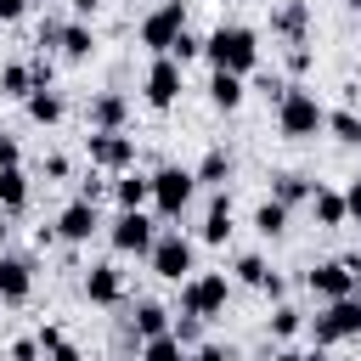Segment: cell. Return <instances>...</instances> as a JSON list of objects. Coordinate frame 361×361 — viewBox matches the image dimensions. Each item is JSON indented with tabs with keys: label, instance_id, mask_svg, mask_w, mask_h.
I'll return each mask as SVG.
<instances>
[{
	"label": "cell",
	"instance_id": "obj_49",
	"mask_svg": "<svg viewBox=\"0 0 361 361\" xmlns=\"http://www.w3.org/2000/svg\"><path fill=\"white\" fill-rule=\"evenodd\" d=\"M355 299H361V282H355Z\"/></svg>",
	"mask_w": 361,
	"mask_h": 361
},
{
	"label": "cell",
	"instance_id": "obj_22",
	"mask_svg": "<svg viewBox=\"0 0 361 361\" xmlns=\"http://www.w3.org/2000/svg\"><path fill=\"white\" fill-rule=\"evenodd\" d=\"M243 96H248V90H243V79H237V73H214V79H209V102H214L220 113H237V107H243Z\"/></svg>",
	"mask_w": 361,
	"mask_h": 361
},
{
	"label": "cell",
	"instance_id": "obj_34",
	"mask_svg": "<svg viewBox=\"0 0 361 361\" xmlns=\"http://www.w3.org/2000/svg\"><path fill=\"white\" fill-rule=\"evenodd\" d=\"M169 333H175L186 350H197V333H203V322H197V316H180V322H169Z\"/></svg>",
	"mask_w": 361,
	"mask_h": 361
},
{
	"label": "cell",
	"instance_id": "obj_9",
	"mask_svg": "<svg viewBox=\"0 0 361 361\" xmlns=\"http://www.w3.org/2000/svg\"><path fill=\"white\" fill-rule=\"evenodd\" d=\"M355 282H361V276H355L344 259H322V265H310V271H305V288H310L316 299H327V305H333V299H350V293H355Z\"/></svg>",
	"mask_w": 361,
	"mask_h": 361
},
{
	"label": "cell",
	"instance_id": "obj_6",
	"mask_svg": "<svg viewBox=\"0 0 361 361\" xmlns=\"http://www.w3.org/2000/svg\"><path fill=\"white\" fill-rule=\"evenodd\" d=\"M180 28H186V0H158V6L141 17V45L164 56V51L175 45V34H180Z\"/></svg>",
	"mask_w": 361,
	"mask_h": 361
},
{
	"label": "cell",
	"instance_id": "obj_19",
	"mask_svg": "<svg viewBox=\"0 0 361 361\" xmlns=\"http://www.w3.org/2000/svg\"><path fill=\"white\" fill-rule=\"evenodd\" d=\"M158 333H169V310H164V305H152V299H141V305H135V316H130V338H135V344H147V338H158Z\"/></svg>",
	"mask_w": 361,
	"mask_h": 361
},
{
	"label": "cell",
	"instance_id": "obj_30",
	"mask_svg": "<svg viewBox=\"0 0 361 361\" xmlns=\"http://www.w3.org/2000/svg\"><path fill=\"white\" fill-rule=\"evenodd\" d=\"M28 118H34V124H56V118H62V96H56V90H34V96H28Z\"/></svg>",
	"mask_w": 361,
	"mask_h": 361
},
{
	"label": "cell",
	"instance_id": "obj_12",
	"mask_svg": "<svg viewBox=\"0 0 361 361\" xmlns=\"http://www.w3.org/2000/svg\"><path fill=\"white\" fill-rule=\"evenodd\" d=\"M271 34H282V45H310V0H282L271 11Z\"/></svg>",
	"mask_w": 361,
	"mask_h": 361
},
{
	"label": "cell",
	"instance_id": "obj_20",
	"mask_svg": "<svg viewBox=\"0 0 361 361\" xmlns=\"http://www.w3.org/2000/svg\"><path fill=\"white\" fill-rule=\"evenodd\" d=\"M192 180H197V186L226 192V180H231V152H226V147H209V152H203V164L192 169Z\"/></svg>",
	"mask_w": 361,
	"mask_h": 361
},
{
	"label": "cell",
	"instance_id": "obj_21",
	"mask_svg": "<svg viewBox=\"0 0 361 361\" xmlns=\"http://www.w3.org/2000/svg\"><path fill=\"white\" fill-rule=\"evenodd\" d=\"M0 96L28 102V96H34V62H6V68H0Z\"/></svg>",
	"mask_w": 361,
	"mask_h": 361
},
{
	"label": "cell",
	"instance_id": "obj_13",
	"mask_svg": "<svg viewBox=\"0 0 361 361\" xmlns=\"http://www.w3.org/2000/svg\"><path fill=\"white\" fill-rule=\"evenodd\" d=\"M96 231H102V214H96V203H79V197H73V203L56 214V237H62V243H90Z\"/></svg>",
	"mask_w": 361,
	"mask_h": 361
},
{
	"label": "cell",
	"instance_id": "obj_18",
	"mask_svg": "<svg viewBox=\"0 0 361 361\" xmlns=\"http://www.w3.org/2000/svg\"><path fill=\"white\" fill-rule=\"evenodd\" d=\"M113 203H118V209H141V203H152V175H135V169L113 175Z\"/></svg>",
	"mask_w": 361,
	"mask_h": 361
},
{
	"label": "cell",
	"instance_id": "obj_7",
	"mask_svg": "<svg viewBox=\"0 0 361 361\" xmlns=\"http://www.w3.org/2000/svg\"><path fill=\"white\" fill-rule=\"evenodd\" d=\"M361 333V299L350 293V299H333L316 322H310V338H316V350L322 344H338V338H355Z\"/></svg>",
	"mask_w": 361,
	"mask_h": 361
},
{
	"label": "cell",
	"instance_id": "obj_35",
	"mask_svg": "<svg viewBox=\"0 0 361 361\" xmlns=\"http://www.w3.org/2000/svg\"><path fill=\"white\" fill-rule=\"evenodd\" d=\"M186 361H237V350L231 344H197V350H186Z\"/></svg>",
	"mask_w": 361,
	"mask_h": 361
},
{
	"label": "cell",
	"instance_id": "obj_31",
	"mask_svg": "<svg viewBox=\"0 0 361 361\" xmlns=\"http://www.w3.org/2000/svg\"><path fill=\"white\" fill-rule=\"evenodd\" d=\"M237 282H248V288H265V282H271V265H265L259 254H243V259H237Z\"/></svg>",
	"mask_w": 361,
	"mask_h": 361
},
{
	"label": "cell",
	"instance_id": "obj_47",
	"mask_svg": "<svg viewBox=\"0 0 361 361\" xmlns=\"http://www.w3.org/2000/svg\"><path fill=\"white\" fill-rule=\"evenodd\" d=\"M6 237H11V214H0V254H6Z\"/></svg>",
	"mask_w": 361,
	"mask_h": 361
},
{
	"label": "cell",
	"instance_id": "obj_43",
	"mask_svg": "<svg viewBox=\"0 0 361 361\" xmlns=\"http://www.w3.org/2000/svg\"><path fill=\"white\" fill-rule=\"evenodd\" d=\"M271 361H322V350H276Z\"/></svg>",
	"mask_w": 361,
	"mask_h": 361
},
{
	"label": "cell",
	"instance_id": "obj_10",
	"mask_svg": "<svg viewBox=\"0 0 361 361\" xmlns=\"http://www.w3.org/2000/svg\"><path fill=\"white\" fill-rule=\"evenodd\" d=\"M180 90H186V79H180V62L175 56H158L152 68H147V107H175L180 102Z\"/></svg>",
	"mask_w": 361,
	"mask_h": 361
},
{
	"label": "cell",
	"instance_id": "obj_46",
	"mask_svg": "<svg viewBox=\"0 0 361 361\" xmlns=\"http://www.w3.org/2000/svg\"><path fill=\"white\" fill-rule=\"evenodd\" d=\"M68 6H73V11H79V23H85V17H90V11H96V0H68Z\"/></svg>",
	"mask_w": 361,
	"mask_h": 361
},
{
	"label": "cell",
	"instance_id": "obj_24",
	"mask_svg": "<svg viewBox=\"0 0 361 361\" xmlns=\"http://www.w3.org/2000/svg\"><path fill=\"white\" fill-rule=\"evenodd\" d=\"M310 209H316V226H327V231L344 226V197H338L333 186H316V192H310Z\"/></svg>",
	"mask_w": 361,
	"mask_h": 361
},
{
	"label": "cell",
	"instance_id": "obj_44",
	"mask_svg": "<svg viewBox=\"0 0 361 361\" xmlns=\"http://www.w3.org/2000/svg\"><path fill=\"white\" fill-rule=\"evenodd\" d=\"M102 192H107V186H102V180H79V203H96V197H102Z\"/></svg>",
	"mask_w": 361,
	"mask_h": 361
},
{
	"label": "cell",
	"instance_id": "obj_23",
	"mask_svg": "<svg viewBox=\"0 0 361 361\" xmlns=\"http://www.w3.org/2000/svg\"><path fill=\"white\" fill-rule=\"evenodd\" d=\"M226 237H231V197L214 192V203L203 214V243H226Z\"/></svg>",
	"mask_w": 361,
	"mask_h": 361
},
{
	"label": "cell",
	"instance_id": "obj_17",
	"mask_svg": "<svg viewBox=\"0 0 361 361\" xmlns=\"http://www.w3.org/2000/svg\"><path fill=\"white\" fill-rule=\"evenodd\" d=\"M310 192H316V180H310V175H299V169H282V175H271V203H282V209H293V203H310Z\"/></svg>",
	"mask_w": 361,
	"mask_h": 361
},
{
	"label": "cell",
	"instance_id": "obj_42",
	"mask_svg": "<svg viewBox=\"0 0 361 361\" xmlns=\"http://www.w3.org/2000/svg\"><path fill=\"white\" fill-rule=\"evenodd\" d=\"M45 175H51V180H68V158L51 152V158H45Z\"/></svg>",
	"mask_w": 361,
	"mask_h": 361
},
{
	"label": "cell",
	"instance_id": "obj_45",
	"mask_svg": "<svg viewBox=\"0 0 361 361\" xmlns=\"http://www.w3.org/2000/svg\"><path fill=\"white\" fill-rule=\"evenodd\" d=\"M23 6H28V0H0V23H17V17H23Z\"/></svg>",
	"mask_w": 361,
	"mask_h": 361
},
{
	"label": "cell",
	"instance_id": "obj_14",
	"mask_svg": "<svg viewBox=\"0 0 361 361\" xmlns=\"http://www.w3.org/2000/svg\"><path fill=\"white\" fill-rule=\"evenodd\" d=\"M28 288H34V265L23 254H0V299L6 305H23Z\"/></svg>",
	"mask_w": 361,
	"mask_h": 361
},
{
	"label": "cell",
	"instance_id": "obj_28",
	"mask_svg": "<svg viewBox=\"0 0 361 361\" xmlns=\"http://www.w3.org/2000/svg\"><path fill=\"white\" fill-rule=\"evenodd\" d=\"M254 231H259V237H282V231H288V209L265 197V203L254 209Z\"/></svg>",
	"mask_w": 361,
	"mask_h": 361
},
{
	"label": "cell",
	"instance_id": "obj_1",
	"mask_svg": "<svg viewBox=\"0 0 361 361\" xmlns=\"http://www.w3.org/2000/svg\"><path fill=\"white\" fill-rule=\"evenodd\" d=\"M203 56L214 62V73H254V62H259V39H254V28H243V23H220L209 39H203Z\"/></svg>",
	"mask_w": 361,
	"mask_h": 361
},
{
	"label": "cell",
	"instance_id": "obj_16",
	"mask_svg": "<svg viewBox=\"0 0 361 361\" xmlns=\"http://www.w3.org/2000/svg\"><path fill=\"white\" fill-rule=\"evenodd\" d=\"M85 299H90V305H118V299H124V271H118V265H90Z\"/></svg>",
	"mask_w": 361,
	"mask_h": 361
},
{
	"label": "cell",
	"instance_id": "obj_36",
	"mask_svg": "<svg viewBox=\"0 0 361 361\" xmlns=\"http://www.w3.org/2000/svg\"><path fill=\"white\" fill-rule=\"evenodd\" d=\"M338 197H344V220H361V175H355V180H350Z\"/></svg>",
	"mask_w": 361,
	"mask_h": 361
},
{
	"label": "cell",
	"instance_id": "obj_26",
	"mask_svg": "<svg viewBox=\"0 0 361 361\" xmlns=\"http://www.w3.org/2000/svg\"><path fill=\"white\" fill-rule=\"evenodd\" d=\"M322 130H333V141H344V147H361V113L355 107H333Z\"/></svg>",
	"mask_w": 361,
	"mask_h": 361
},
{
	"label": "cell",
	"instance_id": "obj_40",
	"mask_svg": "<svg viewBox=\"0 0 361 361\" xmlns=\"http://www.w3.org/2000/svg\"><path fill=\"white\" fill-rule=\"evenodd\" d=\"M11 361H39V338H17L11 344Z\"/></svg>",
	"mask_w": 361,
	"mask_h": 361
},
{
	"label": "cell",
	"instance_id": "obj_8",
	"mask_svg": "<svg viewBox=\"0 0 361 361\" xmlns=\"http://www.w3.org/2000/svg\"><path fill=\"white\" fill-rule=\"evenodd\" d=\"M147 259H152V271H158L164 282H186V276H192V243H186L180 231H164V237H152Z\"/></svg>",
	"mask_w": 361,
	"mask_h": 361
},
{
	"label": "cell",
	"instance_id": "obj_33",
	"mask_svg": "<svg viewBox=\"0 0 361 361\" xmlns=\"http://www.w3.org/2000/svg\"><path fill=\"white\" fill-rule=\"evenodd\" d=\"M164 56H175V62H180V68H186V62H192V56H203V39H197V34H192V28H180V34H175V45H169V51H164Z\"/></svg>",
	"mask_w": 361,
	"mask_h": 361
},
{
	"label": "cell",
	"instance_id": "obj_5",
	"mask_svg": "<svg viewBox=\"0 0 361 361\" xmlns=\"http://www.w3.org/2000/svg\"><path fill=\"white\" fill-rule=\"evenodd\" d=\"M85 152H90V164L107 169V175L135 169V141H130L124 130H90V135H85Z\"/></svg>",
	"mask_w": 361,
	"mask_h": 361
},
{
	"label": "cell",
	"instance_id": "obj_15",
	"mask_svg": "<svg viewBox=\"0 0 361 361\" xmlns=\"http://www.w3.org/2000/svg\"><path fill=\"white\" fill-rule=\"evenodd\" d=\"M124 118H130L124 90H96L90 96V130H124Z\"/></svg>",
	"mask_w": 361,
	"mask_h": 361
},
{
	"label": "cell",
	"instance_id": "obj_25",
	"mask_svg": "<svg viewBox=\"0 0 361 361\" xmlns=\"http://www.w3.org/2000/svg\"><path fill=\"white\" fill-rule=\"evenodd\" d=\"M28 203V175L23 169H0V214H17Z\"/></svg>",
	"mask_w": 361,
	"mask_h": 361
},
{
	"label": "cell",
	"instance_id": "obj_48",
	"mask_svg": "<svg viewBox=\"0 0 361 361\" xmlns=\"http://www.w3.org/2000/svg\"><path fill=\"white\" fill-rule=\"evenodd\" d=\"M350 6H355V17H361V0H350Z\"/></svg>",
	"mask_w": 361,
	"mask_h": 361
},
{
	"label": "cell",
	"instance_id": "obj_2",
	"mask_svg": "<svg viewBox=\"0 0 361 361\" xmlns=\"http://www.w3.org/2000/svg\"><path fill=\"white\" fill-rule=\"evenodd\" d=\"M322 124H327V107L316 102V90L288 85V96L276 102V130H282L288 141H305V135H316Z\"/></svg>",
	"mask_w": 361,
	"mask_h": 361
},
{
	"label": "cell",
	"instance_id": "obj_29",
	"mask_svg": "<svg viewBox=\"0 0 361 361\" xmlns=\"http://www.w3.org/2000/svg\"><path fill=\"white\" fill-rule=\"evenodd\" d=\"M141 361H186V344L175 333H158V338L141 344Z\"/></svg>",
	"mask_w": 361,
	"mask_h": 361
},
{
	"label": "cell",
	"instance_id": "obj_41",
	"mask_svg": "<svg viewBox=\"0 0 361 361\" xmlns=\"http://www.w3.org/2000/svg\"><path fill=\"white\" fill-rule=\"evenodd\" d=\"M45 361H85V355H79V344H68V338H62V344H51V350H45Z\"/></svg>",
	"mask_w": 361,
	"mask_h": 361
},
{
	"label": "cell",
	"instance_id": "obj_4",
	"mask_svg": "<svg viewBox=\"0 0 361 361\" xmlns=\"http://www.w3.org/2000/svg\"><path fill=\"white\" fill-rule=\"evenodd\" d=\"M192 192H197V180H192V169H180V164H164V169L152 175V209H158L164 220H180L186 203H192Z\"/></svg>",
	"mask_w": 361,
	"mask_h": 361
},
{
	"label": "cell",
	"instance_id": "obj_32",
	"mask_svg": "<svg viewBox=\"0 0 361 361\" xmlns=\"http://www.w3.org/2000/svg\"><path fill=\"white\" fill-rule=\"evenodd\" d=\"M299 327H305V316H299L293 305H276V310H271V338H293Z\"/></svg>",
	"mask_w": 361,
	"mask_h": 361
},
{
	"label": "cell",
	"instance_id": "obj_11",
	"mask_svg": "<svg viewBox=\"0 0 361 361\" xmlns=\"http://www.w3.org/2000/svg\"><path fill=\"white\" fill-rule=\"evenodd\" d=\"M107 237H113V248H118V254H147L158 231H152V220H147L141 209H118V220H113V231H107Z\"/></svg>",
	"mask_w": 361,
	"mask_h": 361
},
{
	"label": "cell",
	"instance_id": "obj_39",
	"mask_svg": "<svg viewBox=\"0 0 361 361\" xmlns=\"http://www.w3.org/2000/svg\"><path fill=\"white\" fill-rule=\"evenodd\" d=\"M310 68V45H288V73H305Z\"/></svg>",
	"mask_w": 361,
	"mask_h": 361
},
{
	"label": "cell",
	"instance_id": "obj_27",
	"mask_svg": "<svg viewBox=\"0 0 361 361\" xmlns=\"http://www.w3.org/2000/svg\"><path fill=\"white\" fill-rule=\"evenodd\" d=\"M62 51H68L73 62H85V56L96 51V34H90V23H79V17H73V23H62Z\"/></svg>",
	"mask_w": 361,
	"mask_h": 361
},
{
	"label": "cell",
	"instance_id": "obj_37",
	"mask_svg": "<svg viewBox=\"0 0 361 361\" xmlns=\"http://www.w3.org/2000/svg\"><path fill=\"white\" fill-rule=\"evenodd\" d=\"M23 164V147H17V135H0V169H17Z\"/></svg>",
	"mask_w": 361,
	"mask_h": 361
},
{
	"label": "cell",
	"instance_id": "obj_3",
	"mask_svg": "<svg viewBox=\"0 0 361 361\" xmlns=\"http://www.w3.org/2000/svg\"><path fill=\"white\" fill-rule=\"evenodd\" d=\"M226 293H231L226 271L186 276V282H180V316H197V322H209V316H220V310H226Z\"/></svg>",
	"mask_w": 361,
	"mask_h": 361
},
{
	"label": "cell",
	"instance_id": "obj_38",
	"mask_svg": "<svg viewBox=\"0 0 361 361\" xmlns=\"http://www.w3.org/2000/svg\"><path fill=\"white\" fill-rule=\"evenodd\" d=\"M39 45H62V17H45L39 23Z\"/></svg>",
	"mask_w": 361,
	"mask_h": 361
}]
</instances>
